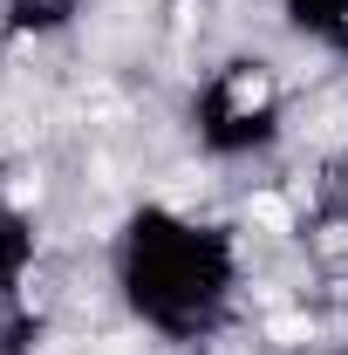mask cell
I'll return each instance as SVG.
<instances>
[{"instance_id": "cell-1", "label": "cell", "mask_w": 348, "mask_h": 355, "mask_svg": "<svg viewBox=\"0 0 348 355\" xmlns=\"http://www.w3.org/2000/svg\"><path fill=\"white\" fill-rule=\"evenodd\" d=\"M246 212H253L260 225H273V232H287V219H294V212H287V198H273V191H260V198H253Z\"/></svg>"}, {"instance_id": "cell-2", "label": "cell", "mask_w": 348, "mask_h": 355, "mask_svg": "<svg viewBox=\"0 0 348 355\" xmlns=\"http://www.w3.org/2000/svg\"><path fill=\"white\" fill-rule=\"evenodd\" d=\"M266 335H273V342H307V314H273V321H266Z\"/></svg>"}]
</instances>
